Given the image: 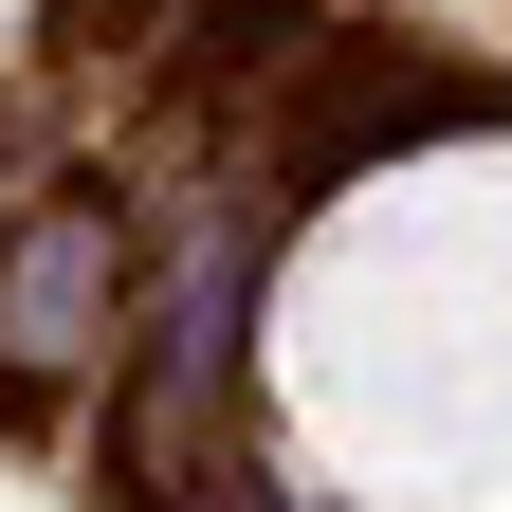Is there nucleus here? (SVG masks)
<instances>
[{"label": "nucleus", "instance_id": "nucleus-2", "mask_svg": "<svg viewBox=\"0 0 512 512\" xmlns=\"http://www.w3.org/2000/svg\"><path fill=\"white\" fill-rule=\"evenodd\" d=\"M128 183L110 165H55L37 202H19V238H0V403H55L92 348H128Z\"/></svg>", "mask_w": 512, "mask_h": 512}, {"label": "nucleus", "instance_id": "nucleus-5", "mask_svg": "<svg viewBox=\"0 0 512 512\" xmlns=\"http://www.w3.org/2000/svg\"><path fill=\"white\" fill-rule=\"evenodd\" d=\"M183 512H311V476H293V458H238V476H202Z\"/></svg>", "mask_w": 512, "mask_h": 512}, {"label": "nucleus", "instance_id": "nucleus-4", "mask_svg": "<svg viewBox=\"0 0 512 512\" xmlns=\"http://www.w3.org/2000/svg\"><path fill=\"white\" fill-rule=\"evenodd\" d=\"M165 19H183V0H55V37H74V55H92V37H110V55H147Z\"/></svg>", "mask_w": 512, "mask_h": 512}, {"label": "nucleus", "instance_id": "nucleus-3", "mask_svg": "<svg viewBox=\"0 0 512 512\" xmlns=\"http://www.w3.org/2000/svg\"><path fill=\"white\" fill-rule=\"evenodd\" d=\"M293 37H311V0H183L165 19V110H256L293 74Z\"/></svg>", "mask_w": 512, "mask_h": 512}, {"label": "nucleus", "instance_id": "nucleus-1", "mask_svg": "<svg viewBox=\"0 0 512 512\" xmlns=\"http://www.w3.org/2000/svg\"><path fill=\"white\" fill-rule=\"evenodd\" d=\"M275 202H330L348 165L384 147H458V128H512V74H476V55H439V37H330V55H293L275 74Z\"/></svg>", "mask_w": 512, "mask_h": 512}]
</instances>
